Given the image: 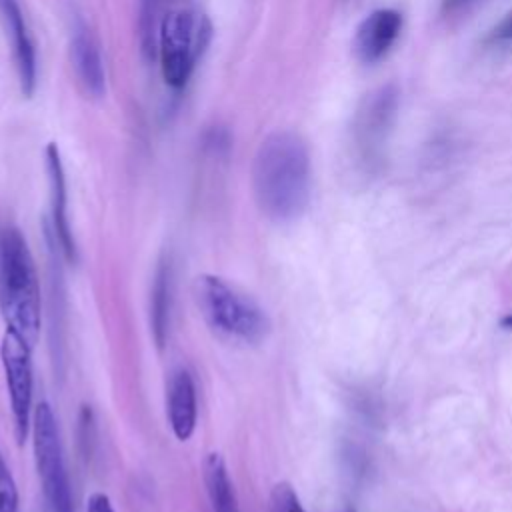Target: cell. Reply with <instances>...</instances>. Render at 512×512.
<instances>
[{"instance_id": "277c9868", "label": "cell", "mask_w": 512, "mask_h": 512, "mask_svg": "<svg viewBox=\"0 0 512 512\" xmlns=\"http://www.w3.org/2000/svg\"><path fill=\"white\" fill-rule=\"evenodd\" d=\"M210 38V24L186 10L176 8L162 16L158 26L156 52L160 56V70L166 86L180 90L190 80L198 56Z\"/></svg>"}, {"instance_id": "ba28073f", "label": "cell", "mask_w": 512, "mask_h": 512, "mask_svg": "<svg viewBox=\"0 0 512 512\" xmlns=\"http://www.w3.org/2000/svg\"><path fill=\"white\" fill-rule=\"evenodd\" d=\"M166 418L178 440L184 442L194 434L198 418L196 384L194 376L184 366L174 368L166 382Z\"/></svg>"}, {"instance_id": "44dd1931", "label": "cell", "mask_w": 512, "mask_h": 512, "mask_svg": "<svg viewBox=\"0 0 512 512\" xmlns=\"http://www.w3.org/2000/svg\"><path fill=\"white\" fill-rule=\"evenodd\" d=\"M500 326L506 328V330H512V312L506 314V316L500 320Z\"/></svg>"}, {"instance_id": "5bb4252c", "label": "cell", "mask_w": 512, "mask_h": 512, "mask_svg": "<svg viewBox=\"0 0 512 512\" xmlns=\"http://www.w3.org/2000/svg\"><path fill=\"white\" fill-rule=\"evenodd\" d=\"M396 110V92L394 88H380L368 100V108L362 114V132L366 134V142L372 144L380 140L384 130L388 128Z\"/></svg>"}, {"instance_id": "4fadbf2b", "label": "cell", "mask_w": 512, "mask_h": 512, "mask_svg": "<svg viewBox=\"0 0 512 512\" xmlns=\"http://www.w3.org/2000/svg\"><path fill=\"white\" fill-rule=\"evenodd\" d=\"M204 484L212 504V512H238L234 486L222 454L210 452L204 458Z\"/></svg>"}, {"instance_id": "3957f363", "label": "cell", "mask_w": 512, "mask_h": 512, "mask_svg": "<svg viewBox=\"0 0 512 512\" xmlns=\"http://www.w3.org/2000/svg\"><path fill=\"white\" fill-rule=\"evenodd\" d=\"M194 300L212 330L244 344H258L270 332L266 310L216 274H200L194 280Z\"/></svg>"}, {"instance_id": "ac0fdd59", "label": "cell", "mask_w": 512, "mask_h": 512, "mask_svg": "<svg viewBox=\"0 0 512 512\" xmlns=\"http://www.w3.org/2000/svg\"><path fill=\"white\" fill-rule=\"evenodd\" d=\"M80 446H82V454L84 458H88L92 454L94 448V438H96V428H94V414L90 410V406H82L80 410Z\"/></svg>"}, {"instance_id": "52a82bcc", "label": "cell", "mask_w": 512, "mask_h": 512, "mask_svg": "<svg viewBox=\"0 0 512 512\" xmlns=\"http://www.w3.org/2000/svg\"><path fill=\"white\" fill-rule=\"evenodd\" d=\"M46 170L50 184V222L46 224V232L56 240L60 254L68 262H76V242L68 222V200H66V178L64 166L60 158V150L54 142L46 146Z\"/></svg>"}, {"instance_id": "7c38bea8", "label": "cell", "mask_w": 512, "mask_h": 512, "mask_svg": "<svg viewBox=\"0 0 512 512\" xmlns=\"http://www.w3.org/2000/svg\"><path fill=\"white\" fill-rule=\"evenodd\" d=\"M170 302H172V266H170V258L164 256L156 266L152 290H150V330L158 348H162L168 338Z\"/></svg>"}, {"instance_id": "ffe728a7", "label": "cell", "mask_w": 512, "mask_h": 512, "mask_svg": "<svg viewBox=\"0 0 512 512\" xmlns=\"http://www.w3.org/2000/svg\"><path fill=\"white\" fill-rule=\"evenodd\" d=\"M492 38H496V40H510V38H512V14H508V16L500 22V26L494 30Z\"/></svg>"}, {"instance_id": "9c48e42d", "label": "cell", "mask_w": 512, "mask_h": 512, "mask_svg": "<svg viewBox=\"0 0 512 512\" xmlns=\"http://www.w3.org/2000/svg\"><path fill=\"white\" fill-rule=\"evenodd\" d=\"M72 64L76 70V78L84 92L92 98H100L106 90V72L100 54V44L86 22L76 20L70 42Z\"/></svg>"}, {"instance_id": "7a4b0ae2", "label": "cell", "mask_w": 512, "mask_h": 512, "mask_svg": "<svg viewBox=\"0 0 512 512\" xmlns=\"http://www.w3.org/2000/svg\"><path fill=\"white\" fill-rule=\"evenodd\" d=\"M0 314L32 346L40 334V286L32 252L16 226L0 228Z\"/></svg>"}, {"instance_id": "9a60e30c", "label": "cell", "mask_w": 512, "mask_h": 512, "mask_svg": "<svg viewBox=\"0 0 512 512\" xmlns=\"http://www.w3.org/2000/svg\"><path fill=\"white\" fill-rule=\"evenodd\" d=\"M160 4L162 0H140V42L142 52L154 58L156 40H158V26H160Z\"/></svg>"}, {"instance_id": "d6986e66", "label": "cell", "mask_w": 512, "mask_h": 512, "mask_svg": "<svg viewBox=\"0 0 512 512\" xmlns=\"http://www.w3.org/2000/svg\"><path fill=\"white\" fill-rule=\"evenodd\" d=\"M86 512H114V506L104 492H94L86 500Z\"/></svg>"}, {"instance_id": "8fae6325", "label": "cell", "mask_w": 512, "mask_h": 512, "mask_svg": "<svg viewBox=\"0 0 512 512\" xmlns=\"http://www.w3.org/2000/svg\"><path fill=\"white\" fill-rule=\"evenodd\" d=\"M402 28V16L396 10H376L362 20L354 36L356 56L366 62H378L396 42Z\"/></svg>"}, {"instance_id": "e0dca14e", "label": "cell", "mask_w": 512, "mask_h": 512, "mask_svg": "<svg viewBox=\"0 0 512 512\" xmlns=\"http://www.w3.org/2000/svg\"><path fill=\"white\" fill-rule=\"evenodd\" d=\"M0 512H18V488L0 452Z\"/></svg>"}, {"instance_id": "8992f818", "label": "cell", "mask_w": 512, "mask_h": 512, "mask_svg": "<svg viewBox=\"0 0 512 512\" xmlns=\"http://www.w3.org/2000/svg\"><path fill=\"white\" fill-rule=\"evenodd\" d=\"M32 344L18 332L6 328L0 342V362L6 378L14 434L24 442L32 426Z\"/></svg>"}, {"instance_id": "5b68a950", "label": "cell", "mask_w": 512, "mask_h": 512, "mask_svg": "<svg viewBox=\"0 0 512 512\" xmlns=\"http://www.w3.org/2000/svg\"><path fill=\"white\" fill-rule=\"evenodd\" d=\"M32 448L44 498L52 512H74L70 478L64 462L60 430L52 406L40 402L32 412Z\"/></svg>"}, {"instance_id": "2e32d148", "label": "cell", "mask_w": 512, "mask_h": 512, "mask_svg": "<svg viewBox=\"0 0 512 512\" xmlns=\"http://www.w3.org/2000/svg\"><path fill=\"white\" fill-rule=\"evenodd\" d=\"M270 510L272 512H306L296 490L288 482H278L270 492Z\"/></svg>"}, {"instance_id": "30bf717a", "label": "cell", "mask_w": 512, "mask_h": 512, "mask_svg": "<svg viewBox=\"0 0 512 512\" xmlns=\"http://www.w3.org/2000/svg\"><path fill=\"white\" fill-rule=\"evenodd\" d=\"M0 14H2L4 26L12 38L20 88H22L24 96L30 98L36 90V48H34L32 36L28 32V26H26V20H24L18 0H0Z\"/></svg>"}, {"instance_id": "6da1fadb", "label": "cell", "mask_w": 512, "mask_h": 512, "mask_svg": "<svg viewBox=\"0 0 512 512\" xmlns=\"http://www.w3.org/2000/svg\"><path fill=\"white\" fill-rule=\"evenodd\" d=\"M252 192L260 212L274 222L296 220L310 200V154L306 142L290 132L268 134L252 162Z\"/></svg>"}]
</instances>
